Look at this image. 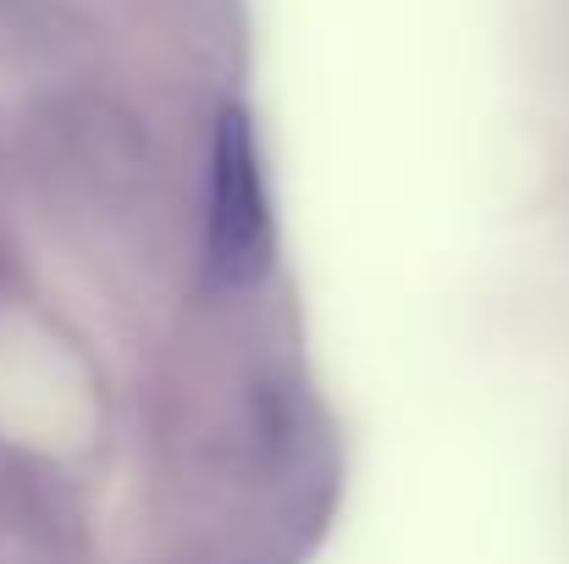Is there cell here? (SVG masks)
Instances as JSON below:
<instances>
[{
    "label": "cell",
    "mask_w": 569,
    "mask_h": 564,
    "mask_svg": "<svg viewBox=\"0 0 569 564\" xmlns=\"http://www.w3.org/2000/svg\"><path fill=\"white\" fill-rule=\"evenodd\" d=\"M204 255L216 283L238 288L254 283L271 260V199L260 172L254 122L227 106L210 133V216H204Z\"/></svg>",
    "instance_id": "obj_1"
}]
</instances>
